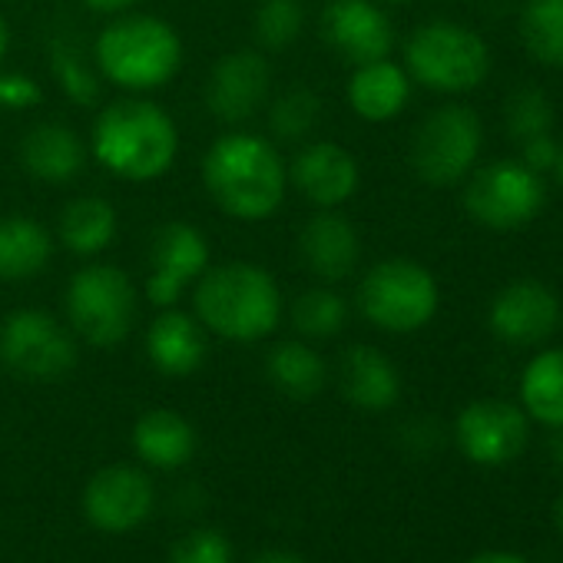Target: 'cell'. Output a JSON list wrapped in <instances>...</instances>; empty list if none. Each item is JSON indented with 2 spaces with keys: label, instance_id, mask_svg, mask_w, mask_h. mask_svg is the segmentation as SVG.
I'll list each match as a JSON object with an SVG mask.
<instances>
[{
  "label": "cell",
  "instance_id": "cell-1",
  "mask_svg": "<svg viewBox=\"0 0 563 563\" xmlns=\"http://www.w3.org/2000/svg\"><path fill=\"white\" fill-rule=\"evenodd\" d=\"M202 183L225 216L262 222L286 199L289 166L268 140L225 133L202 156Z\"/></svg>",
  "mask_w": 563,
  "mask_h": 563
},
{
  "label": "cell",
  "instance_id": "cell-2",
  "mask_svg": "<svg viewBox=\"0 0 563 563\" xmlns=\"http://www.w3.org/2000/svg\"><path fill=\"white\" fill-rule=\"evenodd\" d=\"M90 150L103 169L130 183H150L173 169L179 130L173 117L143 97H126L100 110Z\"/></svg>",
  "mask_w": 563,
  "mask_h": 563
},
{
  "label": "cell",
  "instance_id": "cell-3",
  "mask_svg": "<svg viewBox=\"0 0 563 563\" xmlns=\"http://www.w3.org/2000/svg\"><path fill=\"white\" fill-rule=\"evenodd\" d=\"M196 319L225 342H262L278 329V282L255 262L209 265L196 282Z\"/></svg>",
  "mask_w": 563,
  "mask_h": 563
},
{
  "label": "cell",
  "instance_id": "cell-4",
  "mask_svg": "<svg viewBox=\"0 0 563 563\" xmlns=\"http://www.w3.org/2000/svg\"><path fill=\"white\" fill-rule=\"evenodd\" d=\"M93 64L103 80L130 93L166 87L183 67V37L153 14H117L93 44Z\"/></svg>",
  "mask_w": 563,
  "mask_h": 563
},
{
  "label": "cell",
  "instance_id": "cell-5",
  "mask_svg": "<svg viewBox=\"0 0 563 563\" xmlns=\"http://www.w3.org/2000/svg\"><path fill=\"white\" fill-rule=\"evenodd\" d=\"M405 70L434 93H471L490 74L487 41L457 21H428L405 41Z\"/></svg>",
  "mask_w": 563,
  "mask_h": 563
},
{
  "label": "cell",
  "instance_id": "cell-6",
  "mask_svg": "<svg viewBox=\"0 0 563 563\" xmlns=\"http://www.w3.org/2000/svg\"><path fill=\"white\" fill-rule=\"evenodd\" d=\"M438 278L415 258H385L365 272L358 286L362 316L391 335L421 332L438 316Z\"/></svg>",
  "mask_w": 563,
  "mask_h": 563
},
{
  "label": "cell",
  "instance_id": "cell-7",
  "mask_svg": "<svg viewBox=\"0 0 563 563\" xmlns=\"http://www.w3.org/2000/svg\"><path fill=\"white\" fill-rule=\"evenodd\" d=\"M140 302L133 278L117 265H87L67 286V322L93 349H113L133 332Z\"/></svg>",
  "mask_w": 563,
  "mask_h": 563
},
{
  "label": "cell",
  "instance_id": "cell-8",
  "mask_svg": "<svg viewBox=\"0 0 563 563\" xmlns=\"http://www.w3.org/2000/svg\"><path fill=\"white\" fill-rule=\"evenodd\" d=\"M484 146V123L471 107L431 110L411 140V169L428 186H454L471 176Z\"/></svg>",
  "mask_w": 563,
  "mask_h": 563
},
{
  "label": "cell",
  "instance_id": "cell-9",
  "mask_svg": "<svg viewBox=\"0 0 563 563\" xmlns=\"http://www.w3.org/2000/svg\"><path fill=\"white\" fill-rule=\"evenodd\" d=\"M547 202L543 176L523 166L520 159H494L481 169H471L464 189L467 216L494 232H514L530 225Z\"/></svg>",
  "mask_w": 563,
  "mask_h": 563
},
{
  "label": "cell",
  "instance_id": "cell-10",
  "mask_svg": "<svg viewBox=\"0 0 563 563\" xmlns=\"http://www.w3.org/2000/svg\"><path fill=\"white\" fill-rule=\"evenodd\" d=\"M0 362L27 382H57L77 365V335L51 312L18 309L0 325Z\"/></svg>",
  "mask_w": 563,
  "mask_h": 563
},
{
  "label": "cell",
  "instance_id": "cell-11",
  "mask_svg": "<svg viewBox=\"0 0 563 563\" xmlns=\"http://www.w3.org/2000/svg\"><path fill=\"white\" fill-rule=\"evenodd\" d=\"M457 451L477 467H504L523 454L530 441V418L520 405L481 398L461 408L454 421Z\"/></svg>",
  "mask_w": 563,
  "mask_h": 563
},
{
  "label": "cell",
  "instance_id": "cell-12",
  "mask_svg": "<svg viewBox=\"0 0 563 563\" xmlns=\"http://www.w3.org/2000/svg\"><path fill=\"white\" fill-rule=\"evenodd\" d=\"M209 268V242L189 222H166L156 229L150 245V275L146 299L159 309H169L183 299L189 286Z\"/></svg>",
  "mask_w": 563,
  "mask_h": 563
},
{
  "label": "cell",
  "instance_id": "cell-13",
  "mask_svg": "<svg viewBox=\"0 0 563 563\" xmlns=\"http://www.w3.org/2000/svg\"><path fill=\"white\" fill-rule=\"evenodd\" d=\"M560 316L563 309L550 286L537 278H517L494 296L487 309V325L500 342L530 349L556 332Z\"/></svg>",
  "mask_w": 563,
  "mask_h": 563
},
{
  "label": "cell",
  "instance_id": "cell-14",
  "mask_svg": "<svg viewBox=\"0 0 563 563\" xmlns=\"http://www.w3.org/2000/svg\"><path fill=\"white\" fill-rule=\"evenodd\" d=\"M156 490L153 481L130 464H113L93 474L84 490V514L103 533H126L146 523L153 514Z\"/></svg>",
  "mask_w": 563,
  "mask_h": 563
},
{
  "label": "cell",
  "instance_id": "cell-15",
  "mask_svg": "<svg viewBox=\"0 0 563 563\" xmlns=\"http://www.w3.org/2000/svg\"><path fill=\"white\" fill-rule=\"evenodd\" d=\"M272 90V67L262 51H232L219 57L206 80V107L222 123L252 120Z\"/></svg>",
  "mask_w": 563,
  "mask_h": 563
},
{
  "label": "cell",
  "instance_id": "cell-16",
  "mask_svg": "<svg viewBox=\"0 0 563 563\" xmlns=\"http://www.w3.org/2000/svg\"><path fill=\"white\" fill-rule=\"evenodd\" d=\"M322 37L352 67L385 60L395 51V27L375 0H332L322 11Z\"/></svg>",
  "mask_w": 563,
  "mask_h": 563
},
{
  "label": "cell",
  "instance_id": "cell-17",
  "mask_svg": "<svg viewBox=\"0 0 563 563\" xmlns=\"http://www.w3.org/2000/svg\"><path fill=\"white\" fill-rule=\"evenodd\" d=\"M289 183L319 209H339L342 202H349L358 192L362 173H358V159L332 143V140H316L306 143L292 166H289Z\"/></svg>",
  "mask_w": 563,
  "mask_h": 563
},
{
  "label": "cell",
  "instance_id": "cell-18",
  "mask_svg": "<svg viewBox=\"0 0 563 563\" xmlns=\"http://www.w3.org/2000/svg\"><path fill=\"white\" fill-rule=\"evenodd\" d=\"M299 252L312 275H319L322 282H342L355 272L362 258V235L355 222L339 209H319V216L302 225Z\"/></svg>",
  "mask_w": 563,
  "mask_h": 563
},
{
  "label": "cell",
  "instance_id": "cell-19",
  "mask_svg": "<svg viewBox=\"0 0 563 563\" xmlns=\"http://www.w3.org/2000/svg\"><path fill=\"white\" fill-rule=\"evenodd\" d=\"M21 166L41 183H70L87 166V146L74 126L47 120L24 133Z\"/></svg>",
  "mask_w": 563,
  "mask_h": 563
},
{
  "label": "cell",
  "instance_id": "cell-20",
  "mask_svg": "<svg viewBox=\"0 0 563 563\" xmlns=\"http://www.w3.org/2000/svg\"><path fill=\"white\" fill-rule=\"evenodd\" d=\"M339 382L342 395L362 411H388L401 398V375L395 362L372 345H352L342 355Z\"/></svg>",
  "mask_w": 563,
  "mask_h": 563
},
{
  "label": "cell",
  "instance_id": "cell-21",
  "mask_svg": "<svg viewBox=\"0 0 563 563\" xmlns=\"http://www.w3.org/2000/svg\"><path fill=\"white\" fill-rule=\"evenodd\" d=\"M206 332L202 322L186 312H163L146 332V355L159 375L186 378L206 362Z\"/></svg>",
  "mask_w": 563,
  "mask_h": 563
},
{
  "label": "cell",
  "instance_id": "cell-22",
  "mask_svg": "<svg viewBox=\"0 0 563 563\" xmlns=\"http://www.w3.org/2000/svg\"><path fill=\"white\" fill-rule=\"evenodd\" d=\"M411 100V77L395 60H372L355 67L349 80V107L365 123H388L395 120Z\"/></svg>",
  "mask_w": 563,
  "mask_h": 563
},
{
  "label": "cell",
  "instance_id": "cell-23",
  "mask_svg": "<svg viewBox=\"0 0 563 563\" xmlns=\"http://www.w3.org/2000/svg\"><path fill=\"white\" fill-rule=\"evenodd\" d=\"M54 258V235L31 216L0 219V282H24L41 275Z\"/></svg>",
  "mask_w": 563,
  "mask_h": 563
},
{
  "label": "cell",
  "instance_id": "cell-24",
  "mask_svg": "<svg viewBox=\"0 0 563 563\" xmlns=\"http://www.w3.org/2000/svg\"><path fill=\"white\" fill-rule=\"evenodd\" d=\"M133 451L150 467L176 471L196 454V428L169 408L146 411L133 424Z\"/></svg>",
  "mask_w": 563,
  "mask_h": 563
},
{
  "label": "cell",
  "instance_id": "cell-25",
  "mask_svg": "<svg viewBox=\"0 0 563 563\" xmlns=\"http://www.w3.org/2000/svg\"><path fill=\"white\" fill-rule=\"evenodd\" d=\"M520 408L543 428H563V349H543L523 365Z\"/></svg>",
  "mask_w": 563,
  "mask_h": 563
},
{
  "label": "cell",
  "instance_id": "cell-26",
  "mask_svg": "<svg viewBox=\"0 0 563 563\" xmlns=\"http://www.w3.org/2000/svg\"><path fill=\"white\" fill-rule=\"evenodd\" d=\"M265 375L282 395H289L296 401H309L325 388L329 365L306 342H278L265 358Z\"/></svg>",
  "mask_w": 563,
  "mask_h": 563
},
{
  "label": "cell",
  "instance_id": "cell-27",
  "mask_svg": "<svg viewBox=\"0 0 563 563\" xmlns=\"http://www.w3.org/2000/svg\"><path fill=\"white\" fill-rule=\"evenodd\" d=\"M57 232L74 255H97L117 235V209L100 196H77L64 206Z\"/></svg>",
  "mask_w": 563,
  "mask_h": 563
},
{
  "label": "cell",
  "instance_id": "cell-28",
  "mask_svg": "<svg viewBox=\"0 0 563 563\" xmlns=\"http://www.w3.org/2000/svg\"><path fill=\"white\" fill-rule=\"evenodd\" d=\"M520 44L540 67L563 70V0H523Z\"/></svg>",
  "mask_w": 563,
  "mask_h": 563
},
{
  "label": "cell",
  "instance_id": "cell-29",
  "mask_svg": "<svg viewBox=\"0 0 563 563\" xmlns=\"http://www.w3.org/2000/svg\"><path fill=\"white\" fill-rule=\"evenodd\" d=\"M322 117V100L309 87H292L278 93L268 107V126L282 143H306Z\"/></svg>",
  "mask_w": 563,
  "mask_h": 563
},
{
  "label": "cell",
  "instance_id": "cell-30",
  "mask_svg": "<svg viewBox=\"0 0 563 563\" xmlns=\"http://www.w3.org/2000/svg\"><path fill=\"white\" fill-rule=\"evenodd\" d=\"M289 316H292L296 332H302L306 339H332L349 322V302L335 289L316 286L296 299Z\"/></svg>",
  "mask_w": 563,
  "mask_h": 563
},
{
  "label": "cell",
  "instance_id": "cell-31",
  "mask_svg": "<svg viewBox=\"0 0 563 563\" xmlns=\"http://www.w3.org/2000/svg\"><path fill=\"white\" fill-rule=\"evenodd\" d=\"M553 120H556L553 100L540 87L523 84V87L510 90V97L504 100V130L517 146L523 140L553 133Z\"/></svg>",
  "mask_w": 563,
  "mask_h": 563
},
{
  "label": "cell",
  "instance_id": "cell-32",
  "mask_svg": "<svg viewBox=\"0 0 563 563\" xmlns=\"http://www.w3.org/2000/svg\"><path fill=\"white\" fill-rule=\"evenodd\" d=\"M51 70H54L60 90L74 103H80V107H97L100 103V97H103V77H100V70H93L84 60V54H80L77 44L54 41V47H51Z\"/></svg>",
  "mask_w": 563,
  "mask_h": 563
},
{
  "label": "cell",
  "instance_id": "cell-33",
  "mask_svg": "<svg viewBox=\"0 0 563 563\" xmlns=\"http://www.w3.org/2000/svg\"><path fill=\"white\" fill-rule=\"evenodd\" d=\"M306 31V11L299 0H262L255 11L258 51H286Z\"/></svg>",
  "mask_w": 563,
  "mask_h": 563
},
{
  "label": "cell",
  "instance_id": "cell-34",
  "mask_svg": "<svg viewBox=\"0 0 563 563\" xmlns=\"http://www.w3.org/2000/svg\"><path fill=\"white\" fill-rule=\"evenodd\" d=\"M169 563H235V560H232V543L219 530L202 527L176 540Z\"/></svg>",
  "mask_w": 563,
  "mask_h": 563
},
{
  "label": "cell",
  "instance_id": "cell-35",
  "mask_svg": "<svg viewBox=\"0 0 563 563\" xmlns=\"http://www.w3.org/2000/svg\"><path fill=\"white\" fill-rule=\"evenodd\" d=\"M44 100V90L27 74H0V110H31Z\"/></svg>",
  "mask_w": 563,
  "mask_h": 563
},
{
  "label": "cell",
  "instance_id": "cell-36",
  "mask_svg": "<svg viewBox=\"0 0 563 563\" xmlns=\"http://www.w3.org/2000/svg\"><path fill=\"white\" fill-rule=\"evenodd\" d=\"M523 166H530L533 173H550L553 169V159H556V136L553 133H543V136H533V140H523L520 143V156H517Z\"/></svg>",
  "mask_w": 563,
  "mask_h": 563
},
{
  "label": "cell",
  "instance_id": "cell-37",
  "mask_svg": "<svg viewBox=\"0 0 563 563\" xmlns=\"http://www.w3.org/2000/svg\"><path fill=\"white\" fill-rule=\"evenodd\" d=\"M84 4L97 14H107V18H117V14H126L133 11L140 0H84Z\"/></svg>",
  "mask_w": 563,
  "mask_h": 563
},
{
  "label": "cell",
  "instance_id": "cell-38",
  "mask_svg": "<svg viewBox=\"0 0 563 563\" xmlns=\"http://www.w3.org/2000/svg\"><path fill=\"white\" fill-rule=\"evenodd\" d=\"M467 563H530V560L520 553H510V550H481Z\"/></svg>",
  "mask_w": 563,
  "mask_h": 563
},
{
  "label": "cell",
  "instance_id": "cell-39",
  "mask_svg": "<svg viewBox=\"0 0 563 563\" xmlns=\"http://www.w3.org/2000/svg\"><path fill=\"white\" fill-rule=\"evenodd\" d=\"M252 563H306V560L299 553H289V550H265Z\"/></svg>",
  "mask_w": 563,
  "mask_h": 563
},
{
  "label": "cell",
  "instance_id": "cell-40",
  "mask_svg": "<svg viewBox=\"0 0 563 563\" xmlns=\"http://www.w3.org/2000/svg\"><path fill=\"white\" fill-rule=\"evenodd\" d=\"M8 51H11V27H8L4 18H0V64H4Z\"/></svg>",
  "mask_w": 563,
  "mask_h": 563
},
{
  "label": "cell",
  "instance_id": "cell-41",
  "mask_svg": "<svg viewBox=\"0 0 563 563\" xmlns=\"http://www.w3.org/2000/svg\"><path fill=\"white\" fill-rule=\"evenodd\" d=\"M550 173H553V179L563 186V140H556V159H553V169H550Z\"/></svg>",
  "mask_w": 563,
  "mask_h": 563
},
{
  "label": "cell",
  "instance_id": "cell-42",
  "mask_svg": "<svg viewBox=\"0 0 563 563\" xmlns=\"http://www.w3.org/2000/svg\"><path fill=\"white\" fill-rule=\"evenodd\" d=\"M553 527L563 533V490L556 494V500H553Z\"/></svg>",
  "mask_w": 563,
  "mask_h": 563
},
{
  "label": "cell",
  "instance_id": "cell-43",
  "mask_svg": "<svg viewBox=\"0 0 563 563\" xmlns=\"http://www.w3.org/2000/svg\"><path fill=\"white\" fill-rule=\"evenodd\" d=\"M382 4H395V8H405V4H411V0H382Z\"/></svg>",
  "mask_w": 563,
  "mask_h": 563
}]
</instances>
